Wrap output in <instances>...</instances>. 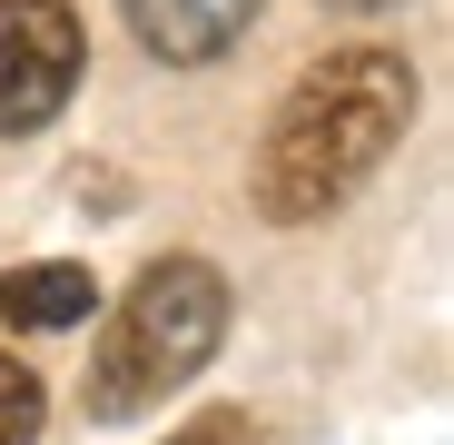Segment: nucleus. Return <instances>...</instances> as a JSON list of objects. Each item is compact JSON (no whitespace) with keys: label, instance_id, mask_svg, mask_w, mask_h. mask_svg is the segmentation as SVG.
<instances>
[{"label":"nucleus","instance_id":"obj_1","mask_svg":"<svg viewBox=\"0 0 454 445\" xmlns=\"http://www.w3.org/2000/svg\"><path fill=\"white\" fill-rule=\"evenodd\" d=\"M415 119V69L395 50H326L307 80L286 90V109L267 119V148H257V208L277 228H307L336 198H356L386 148L405 139Z\"/></svg>","mask_w":454,"mask_h":445},{"label":"nucleus","instance_id":"obj_2","mask_svg":"<svg viewBox=\"0 0 454 445\" xmlns=\"http://www.w3.org/2000/svg\"><path fill=\"white\" fill-rule=\"evenodd\" d=\"M217 337H227V277L207 258H159L109 307V337L90 356V416L99 425L148 416L168 386H188L198 366L217 356Z\"/></svg>","mask_w":454,"mask_h":445},{"label":"nucleus","instance_id":"obj_3","mask_svg":"<svg viewBox=\"0 0 454 445\" xmlns=\"http://www.w3.org/2000/svg\"><path fill=\"white\" fill-rule=\"evenodd\" d=\"M80 60H90V30L69 0H0V139L59 119L80 90Z\"/></svg>","mask_w":454,"mask_h":445},{"label":"nucleus","instance_id":"obj_4","mask_svg":"<svg viewBox=\"0 0 454 445\" xmlns=\"http://www.w3.org/2000/svg\"><path fill=\"white\" fill-rule=\"evenodd\" d=\"M119 11H129L138 50H159L168 69H207L217 50L247 40V20L267 11V0H119Z\"/></svg>","mask_w":454,"mask_h":445},{"label":"nucleus","instance_id":"obj_5","mask_svg":"<svg viewBox=\"0 0 454 445\" xmlns=\"http://www.w3.org/2000/svg\"><path fill=\"white\" fill-rule=\"evenodd\" d=\"M90 307H99V277H90L80 258H40V267H11V277H0V327L50 337V327H80Z\"/></svg>","mask_w":454,"mask_h":445},{"label":"nucleus","instance_id":"obj_6","mask_svg":"<svg viewBox=\"0 0 454 445\" xmlns=\"http://www.w3.org/2000/svg\"><path fill=\"white\" fill-rule=\"evenodd\" d=\"M40 416H50L40 377H30L20 356H0V445H40Z\"/></svg>","mask_w":454,"mask_h":445},{"label":"nucleus","instance_id":"obj_7","mask_svg":"<svg viewBox=\"0 0 454 445\" xmlns=\"http://www.w3.org/2000/svg\"><path fill=\"white\" fill-rule=\"evenodd\" d=\"M168 445H257V425H247L238 406H207V416H188Z\"/></svg>","mask_w":454,"mask_h":445},{"label":"nucleus","instance_id":"obj_8","mask_svg":"<svg viewBox=\"0 0 454 445\" xmlns=\"http://www.w3.org/2000/svg\"><path fill=\"white\" fill-rule=\"evenodd\" d=\"M326 11H395V0H326Z\"/></svg>","mask_w":454,"mask_h":445}]
</instances>
